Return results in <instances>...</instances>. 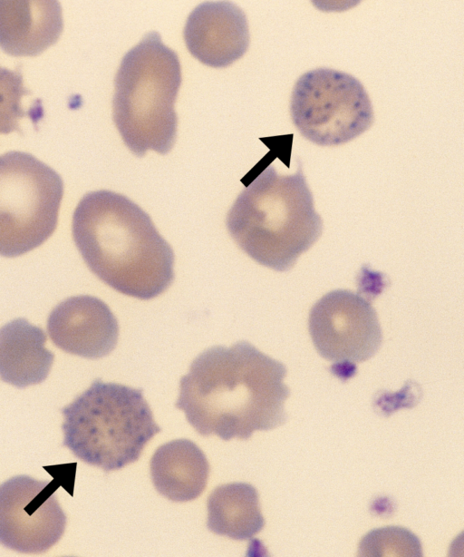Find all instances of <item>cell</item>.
Instances as JSON below:
<instances>
[{"instance_id": "obj_1", "label": "cell", "mask_w": 464, "mask_h": 557, "mask_svg": "<svg viewBox=\"0 0 464 557\" xmlns=\"http://www.w3.org/2000/svg\"><path fill=\"white\" fill-rule=\"evenodd\" d=\"M286 368L250 343L212 347L199 354L179 383L176 407L203 435L247 440L287 419Z\"/></svg>"}, {"instance_id": "obj_2", "label": "cell", "mask_w": 464, "mask_h": 557, "mask_svg": "<svg viewBox=\"0 0 464 557\" xmlns=\"http://www.w3.org/2000/svg\"><path fill=\"white\" fill-rule=\"evenodd\" d=\"M72 238L91 271L139 299L163 293L174 279V253L148 213L111 191L85 194L75 208Z\"/></svg>"}, {"instance_id": "obj_3", "label": "cell", "mask_w": 464, "mask_h": 557, "mask_svg": "<svg viewBox=\"0 0 464 557\" xmlns=\"http://www.w3.org/2000/svg\"><path fill=\"white\" fill-rule=\"evenodd\" d=\"M226 224L244 252L276 271L293 268L323 232L301 166L291 175L266 167L237 196Z\"/></svg>"}, {"instance_id": "obj_4", "label": "cell", "mask_w": 464, "mask_h": 557, "mask_svg": "<svg viewBox=\"0 0 464 557\" xmlns=\"http://www.w3.org/2000/svg\"><path fill=\"white\" fill-rule=\"evenodd\" d=\"M181 84L177 54L157 32L148 33L123 56L114 79L112 117L129 150L168 153L177 135L174 109Z\"/></svg>"}, {"instance_id": "obj_5", "label": "cell", "mask_w": 464, "mask_h": 557, "mask_svg": "<svg viewBox=\"0 0 464 557\" xmlns=\"http://www.w3.org/2000/svg\"><path fill=\"white\" fill-rule=\"evenodd\" d=\"M63 445L105 472L137 461L161 431L142 390L96 379L62 409Z\"/></svg>"}, {"instance_id": "obj_6", "label": "cell", "mask_w": 464, "mask_h": 557, "mask_svg": "<svg viewBox=\"0 0 464 557\" xmlns=\"http://www.w3.org/2000/svg\"><path fill=\"white\" fill-rule=\"evenodd\" d=\"M63 196L61 176L30 153L0 155V255L27 253L56 229Z\"/></svg>"}, {"instance_id": "obj_7", "label": "cell", "mask_w": 464, "mask_h": 557, "mask_svg": "<svg viewBox=\"0 0 464 557\" xmlns=\"http://www.w3.org/2000/svg\"><path fill=\"white\" fill-rule=\"evenodd\" d=\"M290 109L302 136L320 146L346 143L373 122L372 105L361 82L330 68L314 69L299 77Z\"/></svg>"}, {"instance_id": "obj_8", "label": "cell", "mask_w": 464, "mask_h": 557, "mask_svg": "<svg viewBox=\"0 0 464 557\" xmlns=\"http://www.w3.org/2000/svg\"><path fill=\"white\" fill-rule=\"evenodd\" d=\"M308 329L318 354L334 366L354 368L380 349L382 332L371 302L361 293L335 289L312 307Z\"/></svg>"}, {"instance_id": "obj_9", "label": "cell", "mask_w": 464, "mask_h": 557, "mask_svg": "<svg viewBox=\"0 0 464 557\" xmlns=\"http://www.w3.org/2000/svg\"><path fill=\"white\" fill-rule=\"evenodd\" d=\"M56 481L16 475L0 484V543L22 553H41L62 537L66 516Z\"/></svg>"}, {"instance_id": "obj_10", "label": "cell", "mask_w": 464, "mask_h": 557, "mask_svg": "<svg viewBox=\"0 0 464 557\" xmlns=\"http://www.w3.org/2000/svg\"><path fill=\"white\" fill-rule=\"evenodd\" d=\"M47 331L54 345L64 352L97 359L115 348L119 325L102 300L81 295L63 300L52 310Z\"/></svg>"}, {"instance_id": "obj_11", "label": "cell", "mask_w": 464, "mask_h": 557, "mask_svg": "<svg viewBox=\"0 0 464 557\" xmlns=\"http://www.w3.org/2000/svg\"><path fill=\"white\" fill-rule=\"evenodd\" d=\"M183 36L189 53L214 68L230 65L244 55L249 44L246 15L227 1L198 5L187 19Z\"/></svg>"}, {"instance_id": "obj_12", "label": "cell", "mask_w": 464, "mask_h": 557, "mask_svg": "<svg viewBox=\"0 0 464 557\" xmlns=\"http://www.w3.org/2000/svg\"><path fill=\"white\" fill-rule=\"evenodd\" d=\"M63 29L55 0H0V48L13 56H35L55 44Z\"/></svg>"}, {"instance_id": "obj_13", "label": "cell", "mask_w": 464, "mask_h": 557, "mask_svg": "<svg viewBox=\"0 0 464 557\" xmlns=\"http://www.w3.org/2000/svg\"><path fill=\"white\" fill-rule=\"evenodd\" d=\"M45 342L44 330L25 318L0 327V378L18 388L44 381L54 360Z\"/></svg>"}, {"instance_id": "obj_14", "label": "cell", "mask_w": 464, "mask_h": 557, "mask_svg": "<svg viewBox=\"0 0 464 557\" xmlns=\"http://www.w3.org/2000/svg\"><path fill=\"white\" fill-rule=\"evenodd\" d=\"M209 464L203 451L188 439L160 445L150 460V475L156 490L174 502H188L205 490Z\"/></svg>"}, {"instance_id": "obj_15", "label": "cell", "mask_w": 464, "mask_h": 557, "mask_svg": "<svg viewBox=\"0 0 464 557\" xmlns=\"http://www.w3.org/2000/svg\"><path fill=\"white\" fill-rule=\"evenodd\" d=\"M207 526L212 533L234 540H250L265 526L258 493L246 483L218 486L208 499Z\"/></svg>"}, {"instance_id": "obj_16", "label": "cell", "mask_w": 464, "mask_h": 557, "mask_svg": "<svg viewBox=\"0 0 464 557\" xmlns=\"http://www.w3.org/2000/svg\"><path fill=\"white\" fill-rule=\"evenodd\" d=\"M30 93L24 85L20 68L13 71L0 66V134L22 133L19 122L24 117H29L34 125L43 118L41 101L28 110L23 108L21 100Z\"/></svg>"}, {"instance_id": "obj_17", "label": "cell", "mask_w": 464, "mask_h": 557, "mask_svg": "<svg viewBox=\"0 0 464 557\" xmlns=\"http://www.w3.org/2000/svg\"><path fill=\"white\" fill-rule=\"evenodd\" d=\"M358 553L367 557H421L422 548L420 539L411 531L386 526L365 534L360 542Z\"/></svg>"}]
</instances>
